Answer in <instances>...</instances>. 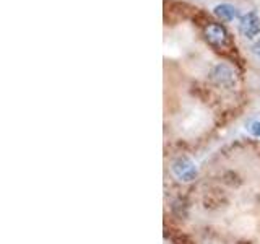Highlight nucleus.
<instances>
[{"label": "nucleus", "mask_w": 260, "mask_h": 244, "mask_svg": "<svg viewBox=\"0 0 260 244\" xmlns=\"http://www.w3.org/2000/svg\"><path fill=\"white\" fill-rule=\"evenodd\" d=\"M171 173L179 182L189 184L195 181L199 176V166L192 158L189 157H177L171 163Z\"/></svg>", "instance_id": "obj_1"}, {"label": "nucleus", "mask_w": 260, "mask_h": 244, "mask_svg": "<svg viewBox=\"0 0 260 244\" xmlns=\"http://www.w3.org/2000/svg\"><path fill=\"white\" fill-rule=\"evenodd\" d=\"M210 78L221 88H233L236 85V72L226 64H216L210 72Z\"/></svg>", "instance_id": "obj_2"}, {"label": "nucleus", "mask_w": 260, "mask_h": 244, "mask_svg": "<svg viewBox=\"0 0 260 244\" xmlns=\"http://www.w3.org/2000/svg\"><path fill=\"white\" fill-rule=\"evenodd\" d=\"M239 31L244 38L252 39L260 33V18L255 12H249L244 16H241L239 21Z\"/></svg>", "instance_id": "obj_3"}, {"label": "nucleus", "mask_w": 260, "mask_h": 244, "mask_svg": "<svg viewBox=\"0 0 260 244\" xmlns=\"http://www.w3.org/2000/svg\"><path fill=\"white\" fill-rule=\"evenodd\" d=\"M205 38H207V41L210 44L221 46V44H224V41H226V31H224V28L221 26V24L211 23L205 28Z\"/></svg>", "instance_id": "obj_4"}, {"label": "nucleus", "mask_w": 260, "mask_h": 244, "mask_svg": "<svg viewBox=\"0 0 260 244\" xmlns=\"http://www.w3.org/2000/svg\"><path fill=\"white\" fill-rule=\"evenodd\" d=\"M213 13L223 21H231L234 18H238V8L230 5V4H219L213 8Z\"/></svg>", "instance_id": "obj_5"}, {"label": "nucleus", "mask_w": 260, "mask_h": 244, "mask_svg": "<svg viewBox=\"0 0 260 244\" xmlns=\"http://www.w3.org/2000/svg\"><path fill=\"white\" fill-rule=\"evenodd\" d=\"M246 130H247V132H249L252 137L260 138V117H254V119L247 120Z\"/></svg>", "instance_id": "obj_6"}, {"label": "nucleus", "mask_w": 260, "mask_h": 244, "mask_svg": "<svg viewBox=\"0 0 260 244\" xmlns=\"http://www.w3.org/2000/svg\"><path fill=\"white\" fill-rule=\"evenodd\" d=\"M252 54H254L257 59L260 60V39H257L255 43H254V46H252Z\"/></svg>", "instance_id": "obj_7"}]
</instances>
